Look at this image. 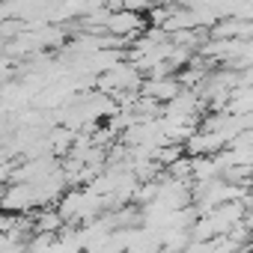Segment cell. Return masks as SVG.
<instances>
[{"label": "cell", "mask_w": 253, "mask_h": 253, "mask_svg": "<svg viewBox=\"0 0 253 253\" xmlns=\"http://www.w3.org/2000/svg\"><path fill=\"white\" fill-rule=\"evenodd\" d=\"M57 226H63V214L60 211H42L36 217V229L39 232H54Z\"/></svg>", "instance_id": "2"}, {"label": "cell", "mask_w": 253, "mask_h": 253, "mask_svg": "<svg viewBox=\"0 0 253 253\" xmlns=\"http://www.w3.org/2000/svg\"><path fill=\"white\" fill-rule=\"evenodd\" d=\"M0 200H3V188H0Z\"/></svg>", "instance_id": "3"}, {"label": "cell", "mask_w": 253, "mask_h": 253, "mask_svg": "<svg viewBox=\"0 0 253 253\" xmlns=\"http://www.w3.org/2000/svg\"><path fill=\"white\" fill-rule=\"evenodd\" d=\"M179 92H182V81H176V78H152L143 86V95L146 98H155V101H170Z\"/></svg>", "instance_id": "1"}]
</instances>
